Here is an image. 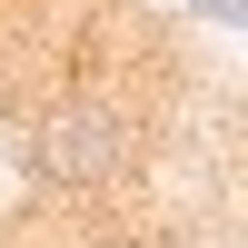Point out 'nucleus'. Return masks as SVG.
Returning <instances> with one entry per match:
<instances>
[{
	"mask_svg": "<svg viewBox=\"0 0 248 248\" xmlns=\"http://www.w3.org/2000/svg\"><path fill=\"white\" fill-rule=\"evenodd\" d=\"M30 169L50 179V189H109V179L129 169V119H119V99H99V90L50 99L40 129H30Z\"/></svg>",
	"mask_w": 248,
	"mask_h": 248,
	"instance_id": "obj_1",
	"label": "nucleus"
},
{
	"mask_svg": "<svg viewBox=\"0 0 248 248\" xmlns=\"http://www.w3.org/2000/svg\"><path fill=\"white\" fill-rule=\"evenodd\" d=\"M90 248H139V238H90Z\"/></svg>",
	"mask_w": 248,
	"mask_h": 248,
	"instance_id": "obj_2",
	"label": "nucleus"
}]
</instances>
